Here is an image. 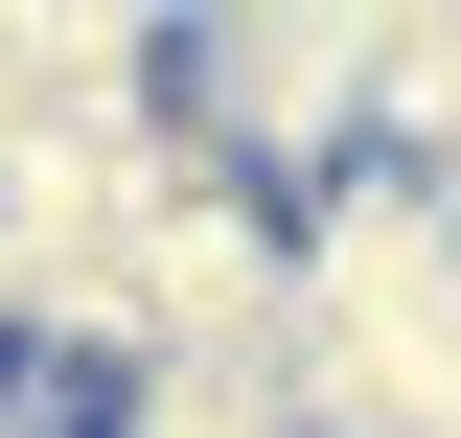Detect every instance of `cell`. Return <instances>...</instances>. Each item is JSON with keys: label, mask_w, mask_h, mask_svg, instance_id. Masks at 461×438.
Segmentation results:
<instances>
[{"label": "cell", "mask_w": 461, "mask_h": 438, "mask_svg": "<svg viewBox=\"0 0 461 438\" xmlns=\"http://www.w3.org/2000/svg\"><path fill=\"white\" fill-rule=\"evenodd\" d=\"M300 438H461V208L438 185H323L300 208V324H277Z\"/></svg>", "instance_id": "1"}, {"label": "cell", "mask_w": 461, "mask_h": 438, "mask_svg": "<svg viewBox=\"0 0 461 438\" xmlns=\"http://www.w3.org/2000/svg\"><path fill=\"white\" fill-rule=\"evenodd\" d=\"M162 139L254 208H323L393 139V0H208L162 23Z\"/></svg>", "instance_id": "2"}, {"label": "cell", "mask_w": 461, "mask_h": 438, "mask_svg": "<svg viewBox=\"0 0 461 438\" xmlns=\"http://www.w3.org/2000/svg\"><path fill=\"white\" fill-rule=\"evenodd\" d=\"M369 162L461 208V0H393V139H369Z\"/></svg>", "instance_id": "3"}]
</instances>
